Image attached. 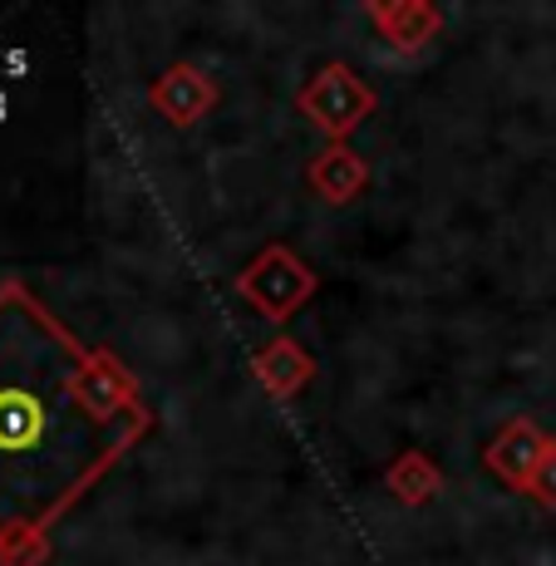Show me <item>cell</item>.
<instances>
[{"label":"cell","instance_id":"obj_1","mask_svg":"<svg viewBox=\"0 0 556 566\" xmlns=\"http://www.w3.org/2000/svg\"><path fill=\"white\" fill-rule=\"evenodd\" d=\"M94 433L84 423V399L74 389V365L54 360H6L0 365V473L25 478L40 507L64 497L74 478H90Z\"/></svg>","mask_w":556,"mask_h":566}]
</instances>
